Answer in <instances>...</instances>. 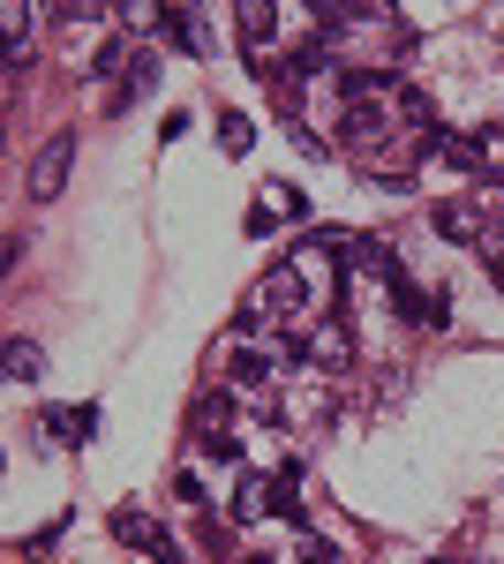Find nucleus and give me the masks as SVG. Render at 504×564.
<instances>
[{
    "label": "nucleus",
    "mask_w": 504,
    "mask_h": 564,
    "mask_svg": "<svg viewBox=\"0 0 504 564\" xmlns=\"http://www.w3.org/2000/svg\"><path fill=\"white\" fill-rule=\"evenodd\" d=\"M68 174H76V135H45L39 159H31V174H23V196L31 204H61V188H68Z\"/></svg>",
    "instance_id": "obj_1"
},
{
    "label": "nucleus",
    "mask_w": 504,
    "mask_h": 564,
    "mask_svg": "<svg viewBox=\"0 0 504 564\" xmlns=\"http://www.w3.org/2000/svg\"><path fill=\"white\" fill-rule=\"evenodd\" d=\"M226 384H234V399H279V361H271V347H249L226 361Z\"/></svg>",
    "instance_id": "obj_2"
},
{
    "label": "nucleus",
    "mask_w": 504,
    "mask_h": 564,
    "mask_svg": "<svg viewBox=\"0 0 504 564\" xmlns=\"http://www.w3.org/2000/svg\"><path fill=\"white\" fill-rule=\"evenodd\" d=\"M256 308H271V316H301V308H309L301 263H271V271L256 279Z\"/></svg>",
    "instance_id": "obj_3"
},
{
    "label": "nucleus",
    "mask_w": 504,
    "mask_h": 564,
    "mask_svg": "<svg viewBox=\"0 0 504 564\" xmlns=\"http://www.w3.org/2000/svg\"><path fill=\"white\" fill-rule=\"evenodd\" d=\"M114 534H121L128 550H143V557H159V564H189L181 557V542H173L159 520H143V512H114Z\"/></svg>",
    "instance_id": "obj_4"
},
{
    "label": "nucleus",
    "mask_w": 504,
    "mask_h": 564,
    "mask_svg": "<svg viewBox=\"0 0 504 564\" xmlns=\"http://www.w3.org/2000/svg\"><path fill=\"white\" fill-rule=\"evenodd\" d=\"M234 23H242V53H249V68H271V45H279V8L249 0V8H234Z\"/></svg>",
    "instance_id": "obj_5"
},
{
    "label": "nucleus",
    "mask_w": 504,
    "mask_h": 564,
    "mask_svg": "<svg viewBox=\"0 0 504 564\" xmlns=\"http://www.w3.org/2000/svg\"><path fill=\"white\" fill-rule=\"evenodd\" d=\"M301 361H317V369H354V332H346V316H332V324H317L309 339H301Z\"/></svg>",
    "instance_id": "obj_6"
},
{
    "label": "nucleus",
    "mask_w": 504,
    "mask_h": 564,
    "mask_svg": "<svg viewBox=\"0 0 504 564\" xmlns=\"http://www.w3.org/2000/svg\"><path fill=\"white\" fill-rule=\"evenodd\" d=\"M39 436L45 444H90L98 436V406H39Z\"/></svg>",
    "instance_id": "obj_7"
},
{
    "label": "nucleus",
    "mask_w": 504,
    "mask_h": 564,
    "mask_svg": "<svg viewBox=\"0 0 504 564\" xmlns=\"http://www.w3.org/2000/svg\"><path fill=\"white\" fill-rule=\"evenodd\" d=\"M271 512V475H256V467H242V481H234V505H226V520H264Z\"/></svg>",
    "instance_id": "obj_8"
},
{
    "label": "nucleus",
    "mask_w": 504,
    "mask_h": 564,
    "mask_svg": "<svg viewBox=\"0 0 504 564\" xmlns=\"http://www.w3.org/2000/svg\"><path fill=\"white\" fill-rule=\"evenodd\" d=\"M429 226H437L444 241H482V234H490L474 204H429Z\"/></svg>",
    "instance_id": "obj_9"
},
{
    "label": "nucleus",
    "mask_w": 504,
    "mask_h": 564,
    "mask_svg": "<svg viewBox=\"0 0 504 564\" xmlns=\"http://www.w3.org/2000/svg\"><path fill=\"white\" fill-rule=\"evenodd\" d=\"M159 84V53H136V61H128V76H121V90H114V106H106V113H128V106H136V98H143V90Z\"/></svg>",
    "instance_id": "obj_10"
},
{
    "label": "nucleus",
    "mask_w": 504,
    "mask_h": 564,
    "mask_svg": "<svg viewBox=\"0 0 504 564\" xmlns=\"http://www.w3.org/2000/svg\"><path fill=\"white\" fill-rule=\"evenodd\" d=\"M399 113L415 121V143H429V135H444V129H437V98H429L421 84H399Z\"/></svg>",
    "instance_id": "obj_11"
},
{
    "label": "nucleus",
    "mask_w": 504,
    "mask_h": 564,
    "mask_svg": "<svg viewBox=\"0 0 504 564\" xmlns=\"http://www.w3.org/2000/svg\"><path fill=\"white\" fill-rule=\"evenodd\" d=\"M0 369H8V384H39V377H45V354L31 347V339H8V347H0Z\"/></svg>",
    "instance_id": "obj_12"
},
{
    "label": "nucleus",
    "mask_w": 504,
    "mask_h": 564,
    "mask_svg": "<svg viewBox=\"0 0 504 564\" xmlns=\"http://www.w3.org/2000/svg\"><path fill=\"white\" fill-rule=\"evenodd\" d=\"M151 23H159V31H167V39L181 45V53H211V45H204V31H196V8H159Z\"/></svg>",
    "instance_id": "obj_13"
},
{
    "label": "nucleus",
    "mask_w": 504,
    "mask_h": 564,
    "mask_svg": "<svg viewBox=\"0 0 504 564\" xmlns=\"http://www.w3.org/2000/svg\"><path fill=\"white\" fill-rule=\"evenodd\" d=\"M218 151H226V159H249L256 151V121L249 113H218Z\"/></svg>",
    "instance_id": "obj_14"
},
{
    "label": "nucleus",
    "mask_w": 504,
    "mask_h": 564,
    "mask_svg": "<svg viewBox=\"0 0 504 564\" xmlns=\"http://www.w3.org/2000/svg\"><path fill=\"white\" fill-rule=\"evenodd\" d=\"M271 218H309V204H301V188L294 181H264V196H256Z\"/></svg>",
    "instance_id": "obj_15"
},
{
    "label": "nucleus",
    "mask_w": 504,
    "mask_h": 564,
    "mask_svg": "<svg viewBox=\"0 0 504 564\" xmlns=\"http://www.w3.org/2000/svg\"><path fill=\"white\" fill-rule=\"evenodd\" d=\"M226 422H234V391H204V399H196V436L226 430Z\"/></svg>",
    "instance_id": "obj_16"
},
{
    "label": "nucleus",
    "mask_w": 504,
    "mask_h": 564,
    "mask_svg": "<svg viewBox=\"0 0 504 564\" xmlns=\"http://www.w3.org/2000/svg\"><path fill=\"white\" fill-rule=\"evenodd\" d=\"M196 452H204V459H218V467H242V436H226V430H211Z\"/></svg>",
    "instance_id": "obj_17"
},
{
    "label": "nucleus",
    "mask_w": 504,
    "mask_h": 564,
    "mask_svg": "<svg viewBox=\"0 0 504 564\" xmlns=\"http://www.w3.org/2000/svg\"><path fill=\"white\" fill-rule=\"evenodd\" d=\"M128 61H136V53H128V45L114 39V45H98V61H90V76H114V68L128 76Z\"/></svg>",
    "instance_id": "obj_18"
},
{
    "label": "nucleus",
    "mask_w": 504,
    "mask_h": 564,
    "mask_svg": "<svg viewBox=\"0 0 504 564\" xmlns=\"http://www.w3.org/2000/svg\"><path fill=\"white\" fill-rule=\"evenodd\" d=\"M0 23H8V45H23V31H31V8H23V0H8V15H0Z\"/></svg>",
    "instance_id": "obj_19"
},
{
    "label": "nucleus",
    "mask_w": 504,
    "mask_h": 564,
    "mask_svg": "<svg viewBox=\"0 0 504 564\" xmlns=\"http://www.w3.org/2000/svg\"><path fill=\"white\" fill-rule=\"evenodd\" d=\"M482 263H490V279L504 286V234H482Z\"/></svg>",
    "instance_id": "obj_20"
},
{
    "label": "nucleus",
    "mask_w": 504,
    "mask_h": 564,
    "mask_svg": "<svg viewBox=\"0 0 504 564\" xmlns=\"http://www.w3.org/2000/svg\"><path fill=\"white\" fill-rule=\"evenodd\" d=\"M301 564H346V557H339L332 542H309V550H301Z\"/></svg>",
    "instance_id": "obj_21"
},
{
    "label": "nucleus",
    "mask_w": 504,
    "mask_h": 564,
    "mask_svg": "<svg viewBox=\"0 0 504 564\" xmlns=\"http://www.w3.org/2000/svg\"><path fill=\"white\" fill-rule=\"evenodd\" d=\"M234 564H279V557H234Z\"/></svg>",
    "instance_id": "obj_22"
},
{
    "label": "nucleus",
    "mask_w": 504,
    "mask_h": 564,
    "mask_svg": "<svg viewBox=\"0 0 504 564\" xmlns=\"http://www.w3.org/2000/svg\"><path fill=\"white\" fill-rule=\"evenodd\" d=\"M429 564H452V557H429Z\"/></svg>",
    "instance_id": "obj_23"
}]
</instances>
